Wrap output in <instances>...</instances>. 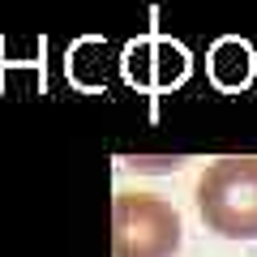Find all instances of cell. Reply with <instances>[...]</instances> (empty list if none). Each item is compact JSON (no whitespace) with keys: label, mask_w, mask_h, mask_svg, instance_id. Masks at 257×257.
<instances>
[{"label":"cell","mask_w":257,"mask_h":257,"mask_svg":"<svg viewBox=\"0 0 257 257\" xmlns=\"http://www.w3.org/2000/svg\"><path fill=\"white\" fill-rule=\"evenodd\" d=\"M197 210L219 236L257 240V159H219L197 180Z\"/></svg>","instance_id":"1"},{"label":"cell","mask_w":257,"mask_h":257,"mask_svg":"<svg viewBox=\"0 0 257 257\" xmlns=\"http://www.w3.org/2000/svg\"><path fill=\"white\" fill-rule=\"evenodd\" d=\"M116 257H176L180 214L159 193H120L116 197Z\"/></svg>","instance_id":"2"}]
</instances>
